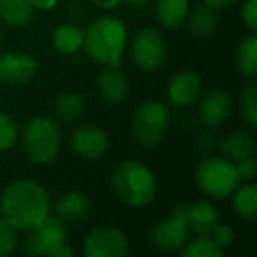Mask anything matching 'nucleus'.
I'll list each match as a JSON object with an SVG mask.
<instances>
[{
	"label": "nucleus",
	"instance_id": "obj_1",
	"mask_svg": "<svg viewBox=\"0 0 257 257\" xmlns=\"http://www.w3.org/2000/svg\"><path fill=\"white\" fill-rule=\"evenodd\" d=\"M50 194L36 180H16L0 196V217L16 231L34 229L50 217Z\"/></svg>",
	"mask_w": 257,
	"mask_h": 257
},
{
	"label": "nucleus",
	"instance_id": "obj_2",
	"mask_svg": "<svg viewBox=\"0 0 257 257\" xmlns=\"http://www.w3.org/2000/svg\"><path fill=\"white\" fill-rule=\"evenodd\" d=\"M85 32L83 50L100 65H120L127 50V29L116 16H100L93 20Z\"/></svg>",
	"mask_w": 257,
	"mask_h": 257
},
{
	"label": "nucleus",
	"instance_id": "obj_3",
	"mask_svg": "<svg viewBox=\"0 0 257 257\" xmlns=\"http://www.w3.org/2000/svg\"><path fill=\"white\" fill-rule=\"evenodd\" d=\"M111 187L118 199L131 208L150 206L157 197V180L140 161H121L111 173Z\"/></svg>",
	"mask_w": 257,
	"mask_h": 257
},
{
	"label": "nucleus",
	"instance_id": "obj_4",
	"mask_svg": "<svg viewBox=\"0 0 257 257\" xmlns=\"http://www.w3.org/2000/svg\"><path fill=\"white\" fill-rule=\"evenodd\" d=\"M60 127L50 116H34L22 131V148L34 166H48L60 154Z\"/></svg>",
	"mask_w": 257,
	"mask_h": 257
},
{
	"label": "nucleus",
	"instance_id": "obj_5",
	"mask_svg": "<svg viewBox=\"0 0 257 257\" xmlns=\"http://www.w3.org/2000/svg\"><path fill=\"white\" fill-rule=\"evenodd\" d=\"M194 182L204 196L211 199H227L239 185L234 162L225 157H206L194 169Z\"/></svg>",
	"mask_w": 257,
	"mask_h": 257
},
{
	"label": "nucleus",
	"instance_id": "obj_6",
	"mask_svg": "<svg viewBox=\"0 0 257 257\" xmlns=\"http://www.w3.org/2000/svg\"><path fill=\"white\" fill-rule=\"evenodd\" d=\"M171 123V113L164 102L150 99L136 109L131 121V134L143 148H154L164 140Z\"/></svg>",
	"mask_w": 257,
	"mask_h": 257
},
{
	"label": "nucleus",
	"instance_id": "obj_7",
	"mask_svg": "<svg viewBox=\"0 0 257 257\" xmlns=\"http://www.w3.org/2000/svg\"><path fill=\"white\" fill-rule=\"evenodd\" d=\"M23 248L29 255L37 257H71L72 248L67 243V225L58 217H48L27 231Z\"/></svg>",
	"mask_w": 257,
	"mask_h": 257
},
{
	"label": "nucleus",
	"instance_id": "obj_8",
	"mask_svg": "<svg viewBox=\"0 0 257 257\" xmlns=\"http://www.w3.org/2000/svg\"><path fill=\"white\" fill-rule=\"evenodd\" d=\"M131 58L134 65L145 72H154L161 69L168 57L166 39L154 27H143L131 37Z\"/></svg>",
	"mask_w": 257,
	"mask_h": 257
},
{
	"label": "nucleus",
	"instance_id": "obj_9",
	"mask_svg": "<svg viewBox=\"0 0 257 257\" xmlns=\"http://www.w3.org/2000/svg\"><path fill=\"white\" fill-rule=\"evenodd\" d=\"M131 250L127 236L113 225H99L86 234L81 253L85 257H125Z\"/></svg>",
	"mask_w": 257,
	"mask_h": 257
},
{
	"label": "nucleus",
	"instance_id": "obj_10",
	"mask_svg": "<svg viewBox=\"0 0 257 257\" xmlns=\"http://www.w3.org/2000/svg\"><path fill=\"white\" fill-rule=\"evenodd\" d=\"M171 215L185 220L189 231L196 236H210L217 227L218 211L210 201H194V203H180L171 210Z\"/></svg>",
	"mask_w": 257,
	"mask_h": 257
},
{
	"label": "nucleus",
	"instance_id": "obj_11",
	"mask_svg": "<svg viewBox=\"0 0 257 257\" xmlns=\"http://www.w3.org/2000/svg\"><path fill=\"white\" fill-rule=\"evenodd\" d=\"M71 148L85 161H97L109 150V136L99 125L83 123L71 133Z\"/></svg>",
	"mask_w": 257,
	"mask_h": 257
},
{
	"label": "nucleus",
	"instance_id": "obj_12",
	"mask_svg": "<svg viewBox=\"0 0 257 257\" xmlns=\"http://www.w3.org/2000/svg\"><path fill=\"white\" fill-rule=\"evenodd\" d=\"M189 227L185 220L169 213L168 218L157 222L148 232V241L154 248L162 252H176L189 241Z\"/></svg>",
	"mask_w": 257,
	"mask_h": 257
},
{
	"label": "nucleus",
	"instance_id": "obj_13",
	"mask_svg": "<svg viewBox=\"0 0 257 257\" xmlns=\"http://www.w3.org/2000/svg\"><path fill=\"white\" fill-rule=\"evenodd\" d=\"M37 60L25 51H8L0 55V85H23L34 78Z\"/></svg>",
	"mask_w": 257,
	"mask_h": 257
},
{
	"label": "nucleus",
	"instance_id": "obj_14",
	"mask_svg": "<svg viewBox=\"0 0 257 257\" xmlns=\"http://www.w3.org/2000/svg\"><path fill=\"white\" fill-rule=\"evenodd\" d=\"M203 92V79L196 71H182L169 81L166 97L169 106L183 109L196 104Z\"/></svg>",
	"mask_w": 257,
	"mask_h": 257
},
{
	"label": "nucleus",
	"instance_id": "obj_15",
	"mask_svg": "<svg viewBox=\"0 0 257 257\" xmlns=\"http://www.w3.org/2000/svg\"><path fill=\"white\" fill-rule=\"evenodd\" d=\"M232 97L224 88H211L201 97L199 102V120L204 127L215 128L224 125L232 113Z\"/></svg>",
	"mask_w": 257,
	"mask_h": 257
},
{
	"label": "nucleus",
	"instance_id": "obj_16",
	"mask_svg": "<svg viewBox=\"0 0 257 257\" xmlns=\"http://www.w3.org/2000/svg\"><path fill=\"white\" fill-rule=\"evenodd\" d=\"M97 95L102 102L116 106L125 100L128 93V83L120 65H104L95 81Z\"/></svg>",
	"mask_w": 257,
	"mask_h": 257
},
{
	"label": "nucleus",
	"instance_id": "obj_17",
	"mask_svg": "<svg viewBox=\"0 0 257 257\" xmlns=\"http://www.w3.org/2000/svg\"><path fill=\"white\" fill-rule=\"evenodd\" d=\"M53 211L55 217L64 220L65 224H76V222L85 220L90 215L92 201L86 194L79 192V190H69L55 201Z\"/></svg>",
	"mask_w": 257,
	"mask_h": 257
},
{
	"label": "nucleus",
	"instance_id": "obj_18",
	"mask_svg": "<svg viewBox=\"0 0 257 257\" xmlns=\"http://www.w3.org/2000/svg\"><path fill=\"white\" fill-rule=\"evenodd\" d=\"M83 41H85V32L74 23H64L58 25L51 34V44L55 51L60 55H76L83 50Z\"/></svg>",
	"mask_w": 257,
	"mask_h": 257
},
{
	"label": "nucleus",
	"instance_id": "obj_19",
	"mask_svg": "<svg viewBox=\"0 0 257 257\" xmlns=\"http://www.w3.org/2000/svg\"><path fill=\"white\" fill-rule=\"evenodd\" d=\"M257 150V143L250 133L236 131L220 141V152L229 161H239L245 157H253Z\"/></svg>",
	"mask_w": 257,
	"mask_h": 257
},
{
	"label": "nucleus",
	"instance_id": "obj_20",
	"mask_svg": "<svg viewBox=\"0 0 257 257\" xmlns=\"http://www.w3.org/2000/svg\"><path fill=\"white\" fill-rule=\"evenodd\" d=\"M218 9L211 8V6L204 4H197L196 8L187 15V23H189L190 32L196 37H208L217 30L218 27Z\"/></svg>",
	"mask_w": 257,
	"mask_h": 257
},
{
	"label": "nucleus",
	"instance_id": "obj_21",
	"mask_svg": "<svg viewBox=\"0 0 257 257\" xmlns=\"http://www.w3.org/2000/svg\"><path fill=\"white\" fill-rule=\"evenodd\" d=\"M189 0H155V16L166 29H178L189 15Z\"/></svg>",
	"mask_w": 257,
	"mask_h": 257
},
{
	"label": "nucleus",
	"instance_id": "obj_22",
	"mask_svg": "<svg viewBox=\"0 0 257 257\" xmlns=\"http://www.w3.org/2000/svg\"><path fill=\"white\" fill-rule=\"evenodd\" d=\"M86 100L78 92H64L55 99L53 102V114L57 120L71 123L85 114Z\"/></svg>",
	"mask_w": 257,
	"mask_h": 257
},
{
	"label": "nucleus",
	"instance_id": "obj_23",
	"mask_svg": "<svg viewBox=\"0 0 257 257\" xmlns=\"http://www.w3.org/2000/svg\"><path fill=\"white\" fill-rule=\"evenodd\" d=\"M34 20L30 0H0V22L13 29H23Z\"/></svg>",
	"mask_w": 257,
	"mask_h": 257
},
{
	"label": "nucleus",
	"instance_id": "obj_24",
	"mask_svg": "<svg viewBox=\"0 0 257 257\" xmlns=\"http://www.w3.org/2000/svg\"><path fill=\"white\" fill-rule=\"evenodd\" d=\"M236 69L246 79L257 78V36L250 32L236 50Z\"/></svg>",
	"mask_w": 257,
	"mask_h": 257
},
{
	"label": "nucleus",
	"instance_id": "obj_25",
	"mask_svg": "<svg viewBox=\"0 0 257 257\" xmlns=\"http://www.w3.org/2000/svg\"><path fill=\"white\" fill-rule=\"evenodd\" d=\"M232 196V208L239 218L253 222L257 218V187L253 183L238 185Z\"/></svg>",
	"mask_w": 257,
	"mask_h": 257
},
{
	"label": "nucleus",
	"instance_id": "obj_26",
	"mask_svg": "<svg viewBox=\"0 0 257 257\" xmlns=\"http://www.w3.org/2000/svg\"><path fill=\"white\" fill-rule=\"evenodd\" d=\"M239 116L241 120L248 125L250 128H255L257 125V85L253 79L243 86L241 93H239Z\"/></svg>",
	"mask_w": 257,
	"mask_h": 257
},
{
	"label": "nucleus",
	"instance_id": "obj_27",
	"mask_svg": "<svg viewBox=\"0 0 257 257\" xmlns=\"http://www.w3.org/2000/svg\"><path fill=\"white\" fill-rule=\"evenodd\" d=\"M180 253L185 257H222L224 250L210 236H197L192 241H187Z\"/></svg>",
	"mask_w": 257,
	"mask_h": 257
},
{
	"label": "nucleus",
	"instance_id": "obj_28",
	"mask_svg": "<svg viewBox=\"0 0 257 257\" xmlns=\"http://www.w3.org/2000/svg\"><path fill=\"white\" fill-rule=\"evenodd\" d=\"M20 127L18 121L9 113L0 111V154H8L18 145Z\"/></svg>",
	"mask_w": 257,
	"mask_h": 257
},
{
	"label": "nucleus",
	"instance_id": "obj_29",
	"mask_svg": "<svg viewBox=\"0 0 257 257\" xmlns=\"http://www.w3.org/2000/svg\"><path fill=\"white\" fill-rule=\"evenodd\" d=\"M16 229H13L4 218L0 217V257H8L16 248Z\"/></svg>",
	"mask_w": 257,
	"mask_h": 257
},
{
	"label": "nucleus",
	"instance_id": "obj_30",
	"mask_svg": "<svg viewBox=\"0 0 257 257\" xmlns=\"http://www.w3.org/2000/svg\"><path fill=\"white\" fill-rule=\"evenodd\" d=\"M210 238L213 239V241L217 243L222 250H224V248H227V246H231L232 241H234V229H232L231 225L220 224V222H218L217 227L211 231Z\"/></svg>",
	"mask_w": 257,
	"mask_h": 257
},
{
	"label": "nucleus",
	"instance_id": "obj_31",
	"mask_svg": "<svg viewBox=\"0 0 257 257\" xmlns=\"http://www.w3.org/2000/svg\"><path fill=\"white\" fill-rule=\"evenodd\" d=\"M234 168L239 176V182H250V180L255 176V171H257L255 155H253V157H245V159H239V161H234Z\"/></svg>",
	"mask_w": 257,
	"mask_h": 257
},
{
	"label": "nucleus",
	"instance_id": "obj_32",
	"mask_svg": "<svg viewBox=\"0 0 257 257\" xmlns=\"http://www.w3.org/2000/svg\"><path fill=\"white\" fill-rule=\"evenodd\" d=\"M241 20L250 32L257 30V0H243Z\"/></svg>",
	"mask_w": 257,
	"mask_h": 257
},
{
	"label": "nucleus",
	"instance_id": "obj_33",
	"mask_svg": "<svg viewBox=\"0 0 257 257\" xmlns=\"http://www.w3.org/2000/svg\"><path fill=\"white\" fill-rule=\"evenodd\" d=\"M34 9H39V11H51V9L57 8L58 0H30Z\"/></svg>",
	"mask_w": 257,
	"mask_h": 257
},
{
	"label": "nucleus",
	"instance_id": "obj_34",
	"mask_svg": "<svg viewBox=\"0 0 257 257\" xmlns=\"http://www.w3.org/2000/svg\"><path fill=\"white\" fill-rule=\"evenodd\" d=\"M88 2L100 9H114L118 4H121V0H88Z\"/></svg>",
	"mask_w": 257,
	"mask_h": 257
},
{
	"label": "nucleus",
	"instance_id": "obj_35",
	"mask_svg": "<svg viewBox=\"0 0 257 257\" xmlns=\"http://www.w3.org/2000/svg\"><path fill=\"white\" fill-rule=\"evenodd\" d=\"M121 2L131 9H145L148 4H152L154 0H121Z\"/></svg>",
	"mask_w": 257,
	"mask_h": 257
},
{
	"label": "nucleus",
	"instance_id": "obj_36",
	"mask_svg": "<svg viewBox=\"0 0 257 257\" xmlns=\"http://www.w3.org/2000/svg\"><path fill=\"white\" fill-rule=\"evenodd\" d=\"M201 2H204V4L211 6V8H215V9H224V8H227V6L238 2V0H201Z\"/></svg>",
	"mask_w": 257,
	"mask_h": 257
},
{
	"label": "nucleus",
	"instance_id": "obj_37",
	"mask_svg": "<svg viewBox=\"0 0 257 257\" xmlns=\"http://www.w3.org/2000/svg\"><path fill=\"white\" fill-rule=\"evenodd\" d=\"M2 36H4V30H2V22H0V41H2Z\"/></svg>",
	"mask_w": 257,
	"mask_h": 257
}]
</instances>
